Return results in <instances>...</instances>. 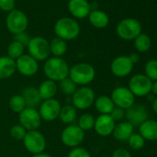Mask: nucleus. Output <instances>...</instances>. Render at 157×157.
<instances>
[{"instance_id":"1","label":"nucleus","mask_w":157,"mask_h":157,"mask_svg":"<svg viewBox=\"0 0 157 157\" xmlns=\"http://www.w3.org/2000/svg\"><path fill=\"white\" fill-rule=\"evenodd\" d=\"M69 66L62 57H48L44 64L43 70L47 80H51L56 83L68 77Z\"/></svg>"},{"instance_id":"2","label":"nucleus","mask_w":157,"mask_h":157,"mask_svg":"<svg viewBox=\"0 0 157 157\" xmlns=\"http://www.w3.org/2000/svg\"><path fill=\"white\" fill-rule=\"evenodd\" d=\"M96 71L93 65L80 62L69 67L68 78L78 86H89L95 78Z\"/></svg>"},{"instance_id":"3","label":"nucleus","mask_w":157,"mask_h":157,"mask_svg":"<svg viewBox=\"0 0 157 157\" xmlns=\"http://www.w3.org/2000/svg\"><path fill=\"white\" fill-rule=\"evenodd\" d=\"M54 32L56 37L67 42L78 38L81 33V27L75 19L64 17L56 21Z\"/></svg>"},{"instance_id":"4","label":"nucleus","mask_w":157,"mask_h":157,"mask_svg":"<svg viewBox=\"0 0 157 157\" xmlns=\"http://www.w3.org/2000/svg\"><path fill=\"white\" fill-rule=\"evenodd\" d=\"M96 95L94 91L89 86L78 87L75 93L70 96L71 105L81 111H85L94 106Z\"/></svg>"},{"instance_id":"5","label":"nucleus","mask_w":157,"mask_h":157,"mask_svg":"<svg viewBox=\"0 0 157 157\" xmlns=\"http://www.w3.org/2000/svg\"><path fill=\"white\" fill-rule=\"evenodd\" d=\"M26 48L28 55L38 62L45 61L48 57H50L49 42L42 36L32 37Z\"/></svg>"},{"instance_id":"6","label":"nucleus","mask_w":157,"mask_h":157,"mask_svg":"<svg viewBox=\"0 0 157 157\" xmlns=\"http://www.w3.org/2000/svg\"><path fill=\"white\" fill-rule=\"evenodd\" d=\"M85 139V132L78 128L76 124L66 126L61 134L60 140L62 143L70 149L80 147Z\"/></svg>"},{"instance_id":"7","label":"nucleus","mask_w":157,"mask_h":157,"mask_svg":"<svg viewBox=\"0 0 157 157\" xmlns=\"http://www.w3.org/2000/svg\"><path fill=\"white\" fill-rule=\"evenodd\" d=\"M29 25V20L26 14L20 10H13L9 12L6 18V27L10 33L16 35L25 33Z\"/></svg>"},{"instance_id":"8","label":"nucleus","mask_w":157,"mask_h":157,"mask_svg":"<svg viewBox=\"0 0 157 157\" xmlns=\"http://www.w3.org/2000/svg\"><path fill=\"white\" fill-rule=\"evenodd\" d=\"M22 141L27 151L33 155L44 152L46 148V139L38 129L27 131Z\"/></svg>"},{"instance_id":"9","label":"nucleus","mask_w":157,"mask_h":157,"mask_svg":"<svg viewBox=\"0 0 157 157\" xmlns=\"http://www.w3.org/2000/svg\"><path fill=\"white\" fill-rule=\"evenodd\" d=\"M117 33L123 40H134L141 33V25L135 19H124L117 24Z\"/></svg>"},{"instance_id":"10","label":"nucleus","mask_w":157,"mask_h":157,"mask_svg":"<svg viewBox=\"0 0 157 157\" xmlns=\"http://www.w3.org/2000/svg\"><path fill=\"white\" fill-rule=\"evenodd\" d=\"M151 85L152 82L144 74H136L130 78L128 88L135 97H144L151 93Z\"/></svg>"},{"instance_id":"11","label":"nucleus","mask_w":157,"mask_h":157,"mask_svg":"<svg viewBox=\"0 0 157 157\" xmlns=\"http://www.w3.org/2000/svg\"><path fill=\"white\" fill-rule=\"evenodd\" d=\"M61 107L62 105L60 102L56 98H52L42 101L38 106V112L42 120L45 122H53L58 119Z\"/></svg>"},{"instance_id":"12","label":"nucleus","mask_w":157,"mask_h":157,"mask_svg":"<svg viewBox=\"0 0 157 157\" xmlns=\"http://www.w3.org/2000/svg\"><path fill=\"white\" fill-rule=\"evenodd\" d=\"M115 106L127 110L135 104V96L128 87L118 86L116 87L110 95Z\"/></svg>"},{"instance_id":"13","label":"nucleus","mask_w":157,"mask_h":157,"mask_svg":"<svg viewBox=\"0 0 157 157\" xmlns=\"http://www.w3.org/2000/svg\"><path fill=\"white\" fill-rule=\"evenodd\" d=\"M42 121L37 108L26 107L19 114V124H21L27 131L38 129Z\"/></svg>"},{"instance_id":"14","label":"nucleus","mask_w":157,"mask_h":157,"mask_svg":"<svg viewBox=\"0 0 157 157\" xmlns=\"http://www.w3.org/2000/svg\"><path fill=\"white\" fill-rule=\"evenodd\" d=\"M16 69L24 77H33L39 71V62L30 55L24 54L16 60Z\"/></svg>"},{"instance_id":"15","label":"nucleus","mask_w":157,"mask_h":157,"mask_svg":"<svg viewBox=\"0 0 157 157\" xmlns=\"http://www.w3.org/2000/svg\"><path fill=\"white\" fill-rule=\"evenodd\" d=\"M134 64L128 56H119L113 59L110 65L112 74L117 78H125L133 70Z\"/></svg>"},{"instance_id":"16","label":"nucleus","mask_w":157,"mask_h":157,"mask_svg":"<svg viewBox=\"0 0 157 157\" xmlns=\"http://www.w3.org/2000/svg\"><path fill=\"white\" fill-rule=\"evenodd\" d=\"M67 10L75 19H85L89 16L92 10V5L88 0H69Z\"/></svg>"},{"instance_id":"17","label":"nucleus","mask_w":157,"mask_h":157,"mask_svg":"<svg viewBox=\"0 0 157 157\" xmlns=\"http://www.w3.org/2000/svg\"><path fill=\"white\" fill-rule=\"evenodd\" d=\"M116 122L110 117V115H99L95 117L94 129L97 135L101 137H108L112 135L115 128Z\"/></svg>"},{"instance_id":"18","label":"nucleus","mask_w":157,"mask_h":157,"mask_svg":"<svg viewBox=\"0 0 157 157\" xmlns=\"http://www.w3.org/2000/svg\"><path fill=\"white\" fill-rule=\"evenodd\" d=\"M125 117L133 127H137L148 119V113L143 105L134 104L132 106L125 110Z\"/></svg>"},{"instance_id":"19","label":"nucleus","mask_w":157,"mask_h":157,"mask_svg":"<svg viewBox=\"0 0 157 157\" xmlns=\"http://www.w3.org/2000/svg\"><path fill=\"white\" fill-rule=\"evenodd\" d=\"M133 133L134 127L128 121H121L116 123L112 135L118 141H127Z\"/></svg>"},{"instance_id":"20","label":"nucleus","mask_w":157,"mask_h":157,"mask_svg":"<svg viewBox=\"0 0 157 157\" xmlns=\"http://www.w3.org/2000/svg\"><path fill=\"white\" fill-rule=\"evenodd\" d=\"M139 133L145 140H157V121L147 119L139 126Z\"/></svg>"},{"instance_id":"21","label":"nucleus","mask_w":157,"mask_h":157,"mask_svg":"<svg viewBox=\"0 0 157 157\" xmlns=\"http://www.w3.org/2000/svg\"><path fill=\"white\" fill-rule=\"evenodd\" d=\"M16 61L8 56H0V80H8L16 73Z\"/></svg>"},{"instance_id":"22","label":"nucleus","mask_w":157,"mask_h":157,"mask_svg":"<svg viewBox=\"0 0 157 157\" xmlns=\"http://www.w3.org/2000/svg\"><path fill=\"white\" fill-rule=\"evenodd\" d=\"M26 103L27 107L36 108L42 103V99L40 97L38 89L33 86H28L24 88L21 94Z\"/></svg>"},{"instance_id":"23","label":"nucleus","mask_w":157,"mask_h":157,"mask_svg":"<svg viewBox=\"0 0 157 157\" xmlns=\"http://www.w3.org/2000/svg\"><path fill=\"white\" fill-rule=\"evenodd\" d=\"M37 89L42 101H44V100L55 98L58 91V86L56 82L46 78V80L41 82V84Z\"/></svg>"},{"instance_id":"24","label":"nucleus","mask_w":157,"mask_h":157,"mask_svg":"<svg viewBox=\"0 0 157 157\" xmlns=\"http://www.w3.org/2000/svg\"><path fill=\"white\" fill-rule=\"evenodd\" d=\"M90 23L97 29H104L109 23V17L108 15L100 10H92L89 16H88Z\"/></svg>"},{"instance_id":"25","label":"nucleus","mask_w":157,"mask_h":157,"mask_svg":"<svg viewBox=\"0 0 157 157\" xmlns=\"http://www.w3.org/2000/svg\"><path fill=\"white\" fill-rule=\"evenodd\" d=\"M94 106L100 115H110L115 107V105L110 96L102 94L95 98Z\"/></svg>"},{"instance_id":"26","label":"nucleus","mask_w":157,"mask_h":157,"mask_svg":"<svg viewBox=\"0 0 157 157\" xmlns=\"http://www.w3.org/2000/svg\"><path fill=\"white\" fill-rule=\"evenodd\" d=\"M78 118V110L71 105H65L61 107L58 119L65 125L76 124Z\"/></svg>"},{"instance_id":"27","label":"nucleus","mask_w":157,"mask_h":157,"mask_svg":"<svg viewBox=\"0 0 157 157\" xmlns=\"http://www.w3.org/2000/svg\"><path fill=\"white\" fill-rule=\"evenodd\" d=\"M49 48H50V55H52L55 57H62L67 52V42L58 37L53 38L49 42Z\"/></svg>"},{"instance_id":"28","label":"nucleus","mask_w":157,"mask_h":157,"mask_svg":"<svg viewBox=\"0 0 157 157\" xmlns=\"http://www.w3.org/2000/svg\"><path fill=\"white\" fill-rule=\"evenodd\" d=\"M95 122V117L90 113H83L80 117H78L76 125L82 129L84 132L94 129Z\"/></svg>"},{"instance_id":"29","label":"nucleus","mask_w":157,"mask_h":157,"mask_svg":"<svg viewBox=\"0 0 157 157\" xmlns=\"http://www.w3.org/2000/svg\"><path fill=\"white\" fill-rule=\"evenodd\" d=\"M151 46V38L145 33H140L134 39V47L140 53H145L149 51Z\"/></svg>"},{"instance_id":"30","label":"nucleus","mask_w":157,"mask_h":157,"mask_svg":"<svg viewBox=\"0 0 157 157\" xmlns=\"http://www.w3.org/2000/svg\"><path fill=\"white\" fill-rule=\"evenodd\" d=\"M9 107L12 112L16 114H20L21 111H23L27 107V105L22 95L20 94L12 95L10 97L9 101Z\"/></svg>"},{"instance_id":"31","label":"nucleus","mask_w":157,"mask_h":157,"mask_svg":"<svg viewBox=\"0 0 157 157\" xmlns=\"http://www.w3.org/2000/svg\"><path fill=\"white\" fill-rule=\"evenodd\" d=\"M24 51H25V46H23L21 44L13 40L8 46V49H7L8 55L7 56L16 61L22 55H24Z\"/></svg>"},{"instance_id":"32","label":"nucleus","mask_w":157,"mask_h":157,"mask_svg":"<svg viewBox=\"0 0 157 157\" xmlns=\"http://www.w3.org/2000/svg\"><path fill=\"white\" fill-rule=\"evenodd\" d=\"M58 86V90L66 96H71L75 91L77 90L78 86L70 80V78L67 77L66 78H64V80L60 81L57 84Z\"/></svg>"},{"instance_id":"33","label":"nucleus","mask_w":157,"mask_h":157,"mask_svg":"<svg viewBox=\"0 0 157 157\" xmlns=\"http://www.w3.org/2000/svg\"><path fill=\"white\" fill-rule=\"evenodd\" d=\"M144 72L145 76L150 78V80L153 82L157 81V60L151 59L149 60L144 67Z\"/></svg>"},{"instance_id":"34","label":"nucleus","mask_w":157,"mask_h":157,"mask_svg":"<svg viewBox=\"0 0 157 157\" xmlns=\"http://www.w3.org/2000/svg\"><path fill=\"white\" fill-rule=\"evenodd\" d=\"M127 141L128 146L135 151L141 150L145 145V140L140 133H133Z\"/></svg>"},{"instance_id":"35","label":"nucleus","mask_w":157,"mask_h":157,"mask_svg":"<svg viewBox=\"0 0 157 157\" xmlns=\"http://www.w3.org/2000/svg\"><path fill=\"white\" fill-rule=\"evenodd\" d=\"M26 133H27V130L21 124H15L10 129V136L16 140H22Z\"/></svg>"},{"instance_id":"36","label":"nucleus","mask_w":157,"mask_h":157,"mask_svg":"<svg viewBox=\"0 0 157 157\" xmlns=\"http://www.w3.org/2000/svg\"><path fill=\"white\" fill-rule=\"evenodd\" d=\"M67 157H92V155L85 148L80 146L71 149Z\"/></svg>"},{"instance_id":"37","label":"nucleus","mask_w":157,"mask_h":157,"mask_svg":"<svg viewBox=\"0 0 157 157\" xmlns=\"http://www.w3.org/2000/svg\"><path fill=\"white\" fill-rule=\"evenodd\" d=\"M15 0H0V10L8 13L15 10Z\"/></svg>"},{"instance_id":"38","label":"nucleus","mask_w":157,"mask_h":157,"mask_svg":"<svg viewBox=\"0 0 157 157\" xmlns=\"http://www.w3.org/2000/svg\"><path fill=\"white\" fill-rule=\"evenodd\" d=\"M110 117L114 119V121L117 122H121L123 120V118L125 117V110L119 107L115 106L114 109L112 110Z\"/></svg>"},{"instance_id":"39","label":"nucleus","mask_w":157,"mask_h":157,"mask_svg":"<svg viewBox=\"0 0 157 157\" xmlns=\"http://www.w3.org/2000/svg\"><path fill=\"white\" fill-rule=\"evenodd\" d=\"M31 40V37L26 33H19V34H16L14 35V41L21 44L23 46H27V44H29Z\"/></svg>"},{"instance_id":"40","label":"nucleus","mask_w":157,"mask_h":157,"mask_svg":"<svg viewBox=\"0 0 157 157\" xmlns=\"http://www.w3.org/2000/svg\"><path fill=\"white\" fill-rule=\"evenodd\" d=\"M112 157H131V154L127 149L117 148L113 151Z\"/></svg>"},{"instance_id":"41","label":"nucleus","mask_w":157,"mask_h":157,"mask_svg":"<svg viewBox=\"0 0 157 157\" xmlns=\"http://www.w3.org/2000/svg\"><path fill=\"white\" fill-rule=\"evenodd\" d=\"M128 57L130 58V60H131V62L133 63V64H135V63H137V62H139V56H138V54H136V53H133V54H131L130 56H128Z\"/></svg>"},{"instance_id":"42","label":"nucleus","mask_w":157,"mask_h":157,"mask_svg":"<svg viewBox=\"0 0 157 157\" xmlns=\"http://www.w3.org/2000/svg\"><path fill=\"white\" fill-rule=\"evenodd\" d=\"M151 93H152L155 96H157V81L152 82V85H151Z\"/></svg>"},{"instance_id":"43","label":"nucleus","mask_w":157,"mask_h":157,"mask_svg":"<svg viewBox=\"0 0 157 157\" xmlns=\"http://www.w3.org/2000/svg\"><path fill=\"white\" fill-rule=\"evenodd\" d=\"M32 157H53L51 154L47 153V152H41V153H37V154H34L33 155Z\"/></svg>"},{"instance_id":"44","label":"nucleus","mask_w":157,"mask_h":157,"mask_svg":"<svg viewBox=\"0 0 157 157\" xmlns=\"http://www.w3.org/2000/svg\"><path fill=\"white\" fill-rule=\"evenodd\" d=\"M152 110L157 115V97L153 100V103H152Z\"/></svg>"},{"instance_id":"45","label":"nucleus","mask_w":157,"mask_h":157,"mask_svg":"<svg viewBox=\"0 0 157 157\" xmlns=\"http://www.w3.org/2000/svg\"><path fill=\"white\" fill-rule=\"evenodd\" d=\"M100 157H108V156H100Z\"/></svg>"},{"instance_id":"46","label":"nucleus","mask_w":157,"mask_h":157,"mask_svg":"<svg viewBox=\"0 0 157 157\" xmlns=\"http://www.w3.org/2000/svg\"><path fill=\"white\" fill-rule=\"evenodd\" d=\"M156 154H157V150H156Z\"/></svg>"}]
</instances>
